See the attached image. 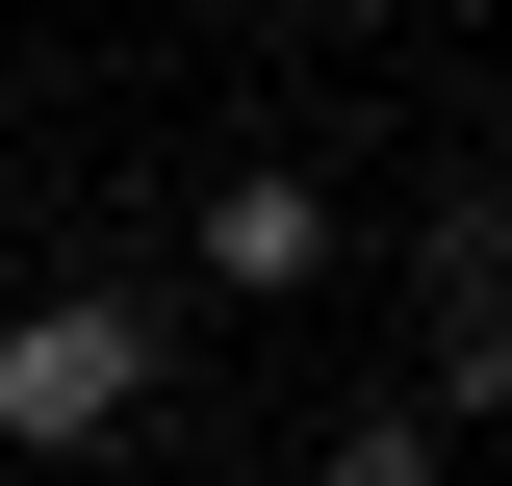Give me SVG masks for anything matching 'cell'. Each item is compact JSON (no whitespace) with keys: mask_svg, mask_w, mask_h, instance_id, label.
<instances>
[{"mask_svg":"<svg viewBox=\"0 0 512 486\" xmlns=\"http://www.w3.org/2000/svg\"><path fill=\"white\" fill-rule=\"evenodd\" d=\"M0 435H26V461H128V435H154V307L128 282L0 307Z\"/></svg>","mask_w":512,"mask_h":486,"instance_id":"1","label":"cell"},{"mask_svg":"<svg viewBox=\"0 0 512 486\" xmlns=\"http://www.w3.org/2000/svg\"><path fill=\"white\" fill-rule=\"evenodd\" d=\"M410 307H436V410H512V205H410Z\"/></svg>","mask_w":512,"mask_h":486,"instance_id":"2","label":"cell"},{"mask_svg":"<svg viewBox=\"0 0 512 486\" xmlns=\"http://www.w3.org/2000/svg\"><path fill=\"white\" fill-rule=\"evenodd\" d=\"M205 282H231V307H282V282H333V205L282 180V154H256V180H205Z\"/></svg>","mask_w":512,"mask_h":486,"instance_id":"3","label":"cell"},{"mask_svg":"<svg viewBox=\"0 0 512 486\" xmlns=\"http://www.w3.org/2000/svg\"><path fill=\"white\" fill-rule=\"evenodd\" d=\"M333 486H436V435H410V410H359V435H333Z\"/></svg>","mask_w":512,"mask_h":486,"instance_id":"4","label":"cell"}]
</instances>
